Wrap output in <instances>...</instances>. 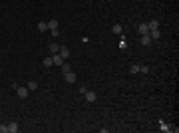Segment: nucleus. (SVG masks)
I'll use <instances>...</instances> for the list:
<instances>
[{
	"label": "nucleus",
	"instance_id": "obj_1",
	"mask_svg": "<svg viewBox=\"0 0 179 133\" xmlns=\"http://www.w3.org/2000/svg\"><path fill=\"white\" fill-rule=\"evenodd\" d=\"M14 89H16V95H18L20 99H26V97L30 95V89L28 88H20V86H18V88H14Z\"/></svg>",
	"mask_w": 179,
	"mask_h": 133
},
{
	"label": "nucleus",
	"instance_id": "obj_2",
	"mask_svg": "<svg viewBox=\"0 0 179 133\" xmlns=\"http://www.w3.org/2000/svg\"><path fill=\"white\" fill-rule=\"evenodd\" d=\"M64 80H66L68 84H74V82H76L78 78H76V74H74L72 70H70V72H66V74H64Z\"/></svg>",
	"mask_w": 179,
	"mask_h": 133
},
{
	"label": "nucleus",
	"instance_id": "obj_3",
	"mask_svg": "<svg viewBox=\"0 0 179 133\" xmlns=\"http://www.w3.org/2000/svg\"><path fill=\"white\" fill-rule=\"evenodd\" d=\"M52 64H54V66H62V64H64V58H62L60 54H52Z\"/></svg>",
	"mask_w": 179,
	"mask_h": 133
},
{
	"label": "nucleus",
	"instance_id": "obj_4",
	"mask_svg": "<svg viewBox=\"0 0 179 133\" xmlns=\"http://www.w3.org/2000/svg\"><path fill=\"white\" fill-rule=\"evenodd\" d=\"M137 32L143 36V34H149V28H147V22H141L139 26H137Z\"/></svg>",
	"mask_w": 179,
	"mask_h": 133
},
{
	"label": "nucleus",
	"instance_id": "obj_5",
	"mask_svg": "<svg viewBox=\"0 0 179 133\" xmlns=\"http://www.w3.org/2000/svg\"><path fill=\"white\" fill-rule=\"evenodd\" d=\"M159 129H161V131H165V133H169V131H175V127L167 125L165 121H159Z\"/></svg>",
	"mask_w": 179,
	"mask_h": 133
},
{
	"label": "nucleus",
	"instance_id": "obj_6",
	"mask_svg": "<svg viewBox=\"0 0 179 133\" xmlns=\"http://www.w3.org/2000/svg\"><path fill=\"white\" fill-rule=\"evenodd\" d=\"M139 42H141V46H151V44H153V40L149 38V34H143Z\"/></svg>",
	"mask_w": 179,
	"mask_h": 133
},
{
	"label": "nucleus",
	"instance_id": "obj_7",
	"mask_svg": "<svg viewBox=\"0 0 179 133\" xmlns=\"http://www.w3.org/2000/svg\"><path fill=\"white\" fill-rule=\"evenodd\" d=\"M84 95H86V101H90V103H94V101H96V97H98V95H96V91H86V93H84Z\"/></svg>",
	"mask_w": 179,
	"mask_h": 133
},
{
	"label": "nucleus",
	"instance_id": "obj_8",
	"mask_svg": "<svg viewBox=\"0 0 179 133\" xmlns=\"http://www.w3.org/2000/svg\"><path fill=\"white\" fill-rule=\"evenodd\" d=\"M46 24H48V30H52V32H54V30H58V20H56V18L48 20Z\"/></svg>",
	"mask_w": 179,
	"mask_h": 133
},
{
	"label": "nucleus",
	"instance_id": "obj_9",
	"mask_svg": "<svg viewBox=\"0 0 179 133\" xmlns=\"http://www.w3.org/2000/svg\"><path fill=\"white\" fill-rule=\"evenodd\" d=\"M58 54H60L64 60H68V58H70V50H68L66 46H60V52H58Z\"/></svg>",
	"mask_w": 179,
	"mask_h": 133
},
{
	"label": "nucleus",
	"instance_id": "obj_10",
	"mask_svg": "<svg viewBox=\"0 0 179 133\" xmlns=\"http://www.w3.org/2000/svg\"><path fill=\"white\" fill-rule=\"evenodd\" d=\"M18 129H20V127H18V123H16V121L8 123V133H18Z\"/></svg>",
	"mask_w": 179,
	"mask_h": 133
},
{
	"label": "nucleus",
	"instance_id": "obj_11",
	"mask_svg": "<svg viewBox=\"0 0 179 133\" xmlns=\"http://www.w3.org/2000/svg\"><path fill=\"white\" fill-rule=\"evenodd\" d=\"M147 28H149V32H151V30H157V28H159V22H157V20H149V22H147Z\"/></svg>",
	"mask_w": 179,
	"mask_h": 133
},
{
	"label": "nucleus",
	"instance_id": "obj_12",
	"mask_svg": "<svg viewBox=\"0 0 179 133\" xmlns=\"http://www.w3.org/2000/svg\"><path fill=\"white\" fill-rule=\"evenodd\" d=\"M149 38H151V40H159V38H161L159 28H157V30H151V32H149Z\"/></svg>",
	"mask_w": 179,
	"mask_h": 133
},
{
	"label": "nucleus",
	"instance_id": "obj_13",
	"mask_svg": "<svg viewBox=\"0 0 179 133\" xmlns=\"http://www.w3.org/2000/svg\"><path fill=\"white\" fill-rule=\"evenodd\" d=\"M48 50H50V54H58L60 52V46L56 44V42H52V44L48 46Z\"/></svg>",
	"mask_w": 179,
	"mask_h": 133
},
{
	"label": "nucleus",
	"instance_id": "obj_14",
	"mask_svg": "<svg viewBox=\"0 0 179 133\" xmlns=\"http://www.w3.org/2000/svg\"><path fill=\"white\" fill-rule=\"evenodd\" d=\"M112 32H114V34H122V32H124V26H122V24H114V26H112Z\"/></svg>",
	"mask_w": 179,
	"mask_h": 133
},
{
	"label": "nucleus",
	"instance_id": "obj_15",
	"mask_svg": "<svg viewBox=\"0 0 179 133\" xmlns=\"http://www.w3.org/2000/svg\"><path fill=\"white\" fill-rule=\"evenodd\" d=\"M26 88L30 89V91H36V89H38V84H36V82H32V80H30V82H28V86H26Z\"/></svg>",
	"mask_w": 179,
	"mask_h": 133
},
{
	"label": "nucleus",
	"instance_id": "obj_16",
	"mask_svg": "<svg viewBox=\"0 0 179 133\" xmlns=\"http://www.w3.org/2000/svg\"><path fill=\"white\" fill-rule=\"evenodd\" d=\"M42 64H44L46 68H50V66H54V64H52V56H46V58H44V62H42Z\"/></svg>",
	"mask_w": 179,
	"mask_h": 133
},
{
	"label": "nucleus",
	"instance_id": "obj_17",
	"mask_svg": "<svg viewBox=\"0 0 179 133\" xmlns=\"http://www.w3.org/2000/svg\"><path fill=\"white\" fill-rule=\"evenodd\" d=\"M48 30V24L46 22H38V32H46Z\"/></svg>",
	"mask_w": 179,
	"mask_h": 133
},
{
	"label": "nucleus",
	"instance_id": "obj_18",
	"mask_svg": "<svg viewBox=\"0 0 179 133\" xmlns=\"http://www.w3.org/2000/svg\"><path fill=\"white\" fill-rule=\"evenodd\" d=\"M130 74H139V66H137V64H132V68H130Z\"/></svg>",
	"mask_w": 179,
	"mask_h": 133
},
{
	"label": "nucleus",
	"instance_id": "obj_19",
	"mask_svg": "<svg viewBox=\"0 0 179 133\" xmlns=\"http://www.w3.org/2000/svg\"><path fill=\"white\" fill-rule=\"evenodd\" d=\"M60 68H62V72H64V74H66V72H70V70H72V68H70V64H66V60H64V64H62V66H60Z\"/></svg>",
	"mask_w": 179,
	"mask_h": 133
},
{
	"label": "nucleus",
	"instance_id": "obj_20",
	"mask_svg": "<svg viewBox=\"0 0 179 133\" xmlns=\"http://www.w3.org/2000/svg\"><path fill=\"white\" fill-rule=\"evenodd\" d=\"M147 72H149L147 66H139V74H147Z\"/></svg>",
	"mask_w": 179,
	"mask_h": 133
},
{
	"label": "nucleus",
	"instance_id": "obj_21",
	"mask_svg": "<svg viewBox=\"0 0 179 133\" xmlns=\"http://www.w3.org/2000/svg\"><path fill=\"white\" fill-rule=\"evenodd\" d=\"M0 133H8V125H0Z\"/></svg>",
	"mask_w": 179,
	"mask_h": 133
}]
</instances>
